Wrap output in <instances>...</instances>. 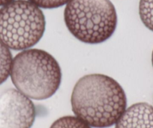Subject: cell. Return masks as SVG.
Returning a JSON list of instances; mask_svg holds the SVG:
<instances>
[{
	"instance_id": "cell-1",
	"label": "cell",
	"mask_w": 153,
	"mask_h": 128,
	"mask_svg": "<svg viewBox=\"0 0 153 128\" xmlns=\"http://www.w3.org/2000/svg\"><path fill=\"white\" fill-rule=\"evenodd\" d=\"M71 102L75 115L96 128L116 124L127 106L126 93L119 82L99 73L80 78L74 85Z\"/></svg>"
},
{
	"instance_id": "cell-2",
	"label": "cell",
	"mask_w": 153,
	"mask_h": 128,
	"mask_svg": "<svg viewBox=\"0 0 153 128\" xmlns=\"http://www.w3.org/2000/svg\"><path fill=\"white\" fill-rule=\"evenodd\" d=\"M11 77L17 90L29 98L45 100L59 88L62 72L56 60L42 50H26L12 61Z\"/></svg>"
},
{
	"instance_id": "cell-3",
	"label": "cell",
	"mask_w": 153,
	"mask_h": 128,
	"mask_svg": "<svg viewBox=\"0 0 153 128\" xmlns=\"http://www.w3.org/2000/svg\"><path fill=\"white\" fill-rule=\"evenodd\" d=\"M64 20L74 37L89 44L107 41L117 26V11L110 0H71Z\"/></svg>"
},
{
	"instance_id": "cell-4",
	"label": "cell",
	"mask_w": 153,
	"mask_h": 128,
	"mask_svg": "<svg viewBox=\"0 0 153 128\" xmlns=\"http://www.w3.org/2000/svg\"><path fill=\"white\" fill-rule=\"evenodd\" d=\"M46 21L42 10L26 0H14L0 8V41L14 50H26L39 42Z\"/></svg>"
},
{
	"instance_id": "cell-5",
	"label": "cell",
	"mask_w": 153,
	"mask_h": 128,
	"mask_svg": "<svg viewBox=\"0 0 153 128\" xmlns=\"http://www.w3.org/2000/svg\"><path fill=\"white\" fill-rule=\"evenodd\" d=\"M35 107L30 98L16 89L0 95V128H31Z\"/></svg>"
},
{
	"instance_id": "cell-6",
	"label": "cell",
	"mask_w": 153,
	"mask_h": 128,
	"mask_svg": "<svg viewBox=\"0 0 153 128\" xmlns=\"http://www.w3.org/2000/svg\"><path fill=\"white\" fill-rule=\"evenodd\" d=\"M115 128H153V107L146 103H137L127 109Z\"/></svg>"
},
{
	"instance_id": "cell-7",
	"label": "cell",
	"mask_w": 153,
	"mask_h": 128,
	"mask_svg": "<svg viewBox=\"0 0 153 128\" xmlns=\"http://www.w3.org/2000/svg\"><path fill=\"white\" fill-rule=\"evenodd\" d=\"M12 61V55L9 49L0 41V85L11 74Z\"/></svg>"
},
{
	"instance_id": "cell-8",
	"label": "cell",
	"mask_w": 153,
	"mask_h": 128,
	"mask_svg": "<svg viewBox=\"0 0 153 128\" xmlns=\"http://www.w3.org/2000/svg\"><path fill=\"white\" fill-rule=\"evenodd\" d=\"M139 14L144 26L153 32V0H140Z\"/></svg>"
},
{
	"instance_id": "cell-9",
	"label": "cell",
	"mask_w": 153,
	"mask_h": 128,
	"mask_svg": "<svg viewBox=\"0 0 153 128\" xmlns=\"http://www.w3.org/2000/svg\"><path fill=\"white\" fill-rule=\"evenodd\" d=\"M50 128H92L76 116H64L53 123Z\"/></svg>"
},
{
	"instance_id": "cell-10",
	"label": "cell",
	"mask_w": 153,
	"mask_h": 128,
	"mask_svg": "<svg viewBox=\"0 0 153 128\" xmlns=\"http://www.w3.org/2000/svg\"><path fill=\"white\" fill-rule=\"evenodd\" d=\"M29 2L33 3L38 8L51 9L63 6L68 4L71 0H29Z\"/></svg>"
},
{
	"instance_id": "cell-11",
	"label": "cell",
	"mask_w": 153,
	"mask_h": 128,
	"mask_svg": "<svg viewBox=\"0 0 153 128\" xmlns=\"http://www.w3.org/2000/svg\"><path fill=\"white\" fill-rule=\"evenodd\" d=\"M14 0H0V6H4L10 2H13Z\"/></svg>"
},
{
	"instance_id": "cell-12",
	"label": "cell",
	"mask_w": 153,
	"mask_h": 128,
	"mask_svg": "<svg viewBox=\"0 0 153 128\" xmlns=\"http://www.w3.org/2000/svg\"><path fill=\"white\" fill-rule=\"evenodd\" d=\"M152 66H153V50H152Z\"/></svg>"
}]
</instances>
